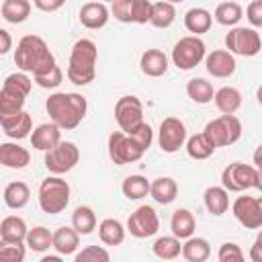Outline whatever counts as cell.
Here are the masks:
<instances>
[{
    "mask_svg": "<svg viewBox=\"0 0 262 262\" xmlns=\"http://www.w3.org/2000/svg\"><path fill=\"white\" fill-rule=\"evenodd\" d=\"M45 108L53 123H57L61 129L70 131V129H76L82 123V119L86 117L88 102L78 92H55L47 98Z\"/></svg>",
    "mask_w": 262,
    "mask_h": 262,
    "instance_id": "1",
    "label": "cell"
},
{
    "mask_svg": "<svg viewBox=\"0 0 262 262\" xmlns=\"http://www.w3.org/2000/svg\"><path fill=\"white\" fill-rule=\"evenodd\" d=\"M14 63L20 72H31L33 76L49 72L55 66V57L47 43L37 35H25L14 51Z\"/></svg>",
    "mask_w": 262,
    "mask_h": 262,
    "instance_id": "2",
    "label": "cell"
},
{
    "mask_svg": "<svg viewBox=\"0 0 262 262\" xmlns=\"http://www.w3.org/2000/svg\"><path fill=\"white\" fill-rule=\"evenodd\" d=\"M96 59H98V49H96L94 41L78 39L70 53V63H68V72H66L68 80L76 86L90 84L96 76Z\"/></svg>",
    "mask_w": 262,
    "mask_h": 262,
    "instance_id": "3",
    "label": "cell"
},
{
    "mask_svg": "<svg viewBox=\"0 0 262 262\" xmlns=\"http://www.w3.org/2000/svg\"><path fill=\"white\" fill-rule=\"evenodd\" d=\"M70 203V184L55 176H47L39 186V207L43 213L57 215L61 213Z\"/></svg>",
    "mask_w": 262,
    "mask_h": 262,
    "instance_id": "4",
    "label": "cell"
},
{
    "mask_svg": "<svg viewBox=\"0 0 262 262\" xmlns=\"http://www.w3.org/2000/svg\"><path fill=\"white\" fill-rule=\"evenodd\" d=\"M207 57V45L199 35H186L172 49V63L178 70H192Z\"/></svg>",
    "mask_w": 262,
    "mask_h": 262,
    "instance_id": "5",
    "label": "cell"
},
{
    "mask_svg": "<svg viewBox=\"0 0 262 262\" xmlns=\"http://www.w3.org/2000/svg\"><path fill=\"white\" fill-rule=\"evenodd\" d=\"M145 154V149L125 131H113L108 135V158L117 164V166H125V164H133L137 160H141Z\"/></svg>",
    "mask_w": 262,
    "mask_h": 262,
    "instance_id": "6",
    "label": "cell"
},
{
    "mask_svg": "<svg viewBox=\"0 0 262 262\" xmlns=\"http://www.w3.org/2000/svg\"><path fill=\"white\" fill-rule=\"evenodd\" d=\"M225 47L233 55L254 57L262 49V39L252 27H233L225 35Z\"/></svg>",
    "mask_w": 262,
    "mask_h": 262,
    "instance_id": "7",
    "label": "cell"
},
{
    "mask_svg": "<svg viewBox=\"0 0 262 262\" xmlns=\"http://www.w3.org/2000/svg\"><path fill=\"white\" fill-rule=\"evenodd\" d=\"M203 131L211 137V141L217 147H227V145H233L242 137V123L235 115H221L209 121Z\"/></svg>",
    "mask_w": 262,
    "mask_h": 262,
    "instance_id": "8",
    "label": "cell"
},
{
    "mask_svg": "<svg viewBox=\"0 0 262 262\" xmlns=\"http://www.w3.org/2000/svg\"><path fill=\"white\" fill-rule=\"evenodd\" d=\"M258 180V168L242 162H233L221 172V186H225L229 192H244L248 188H254Z\"/></svg>",
    "mask_w": 262,
    "mask_h": 262,
    "instance_id": "9",
    "label": "cell"
},
{
    "mask_svg": "<svg viewBox=\"0 0 262 262\" xmlns=\"http://www.w3.org/2000/svg\"><path fill=\"white\" fill-rule=\"evenodd\" d=\"M80 160V149L72 141H59L55 147L45 151V168L51 174H66L70 172Z\"/></svg>",
    "mask_w": 262,
    "mask_h": 262,
    "instance_id": "10",
    "label": "cell"
},
{
    "mask_svg": "<svg viewBox=\"0 0 262 262\" xmlns=\"http://www.w3.org/2000/svg\"><path fill=\"white\" fill-rule=\"evenodd\" d=\"M115 119H117L121 131H125V133L135 131L143 123V104H141V100L133 94L121 96L115 104Z\"/></svg>",
    "mask_w": 262,
    "mask_h": 262,
    "instance_id": "11",
    "label": "cell"
},
{
    "mask_svg": "<svg viewBox=\"0 0 262 262\" xmlns=\"http://www.w3.org/2000/svg\"><path fill=\"white\" fill-rule=\"evenodd\" d=\"M160 229V219H158V213L154 207L149 205H141L137 207L129 219H127V231L137 237V239H143V237H151L156 235Z\"/></svg>",
    "mask_w": 262,
    "mask_h": 262,
    "instance_id": "12",
    "label": "cell"
},
{
    "mask_svg": "<svg viewBox=\"0 0 262 262\" xmlns=\"http://www.w3.org/2000/svg\"><path fill=\"white\" fill-rule=\"evenodd\" d=\"M158 143H160L162 151H166V154L178 151L186 143V127H184V123L180 119H176V117H166L160 123Z\"/></svg>",
    "mask_w": 262,
    "mask_h": 262,
    "instance_id": "13",
    "label": "cell"
},
{
    "mask_svg": "<svg viewBox=\"0 0 262 262\" xmlns=\"http://www.w3.org/2000/svg\"><path fill=\"white\" fill-rule=\"evenodd\" d=\"M233 217L248 229L262 227V215H260V203L254 196H237L231 205Z\"/></svg>",
    "mask_w": 262,
    "mask_h": 262,
    "instance_id": "14",
    "label": "cell"
},
{
    "mask_svg": "<svg viewBox=\"0 0 262 262\" xmlns=\"http://www.w3.org/2000/svg\"><path fill=\"white\" fill-rule=\"evenodd\" d=\"M235 57L227 49H215L207 53L205 57V68L213 78H229L235 72Z\"/></svg>",
    "mask_w": 262,
    "mask_h": 262,
    "instance_id": "15",
    "label": "cell"
},
{
    "mask_svg": "<svg viewBox=\"0 0 262 262\" xmlns=\"http://www.w3.org/2000/svg\"><path fill=\"white\" fill-rule=\"evenodd\" d=\"M0 125L10 139H25L33 131V119L27 111L14 115H0Z\"/></svg>",
    "mask_w": 262,
    "mask_h": 262,
    "instance_id": "16",
    "label": "cell"
},
{
    "mask_svg": "<svg viewBox=\"0 0 262 262\" xmlns=\"http://www.w3.org/2000/svg\"><path fill=\"white\" fill-rule=\"evenodd\" d=\"M61 141V127L57 123H43L31 133V145L39 151H49Z\"/></svg>",
    "mask_w": 262,
    "mask_h": 262,
    "instance_id": "17",
    "label": "cell"
},
{
    "mask_svg": "<svg viewBox=\"0 0 262 262\" xmlns=\"http://www.w3.org/2000/svg\"><path fill=\"white\" fill-rule=\"evenodd\" d=\"M108 14H111V10L106 8L104 2H88V4H84L80 8L78 16H80V23L86 29L98 31V29H102L108 23Z\"/></svg>",
    "mask_w": 262,
    "mask_h": 262,
    "instance_id": "18",
    "label": "cell"
},
{
    "mask_svg": "<svg viewBox=\"0 0 262 262\" xmlns=\"http://www.w3.org/2000/svg\"><path fill=\"white\" fill-rule=\"evenodd\" d=\"M27 233H29V227H27V223H25L23 217L8 215L0 223V239L6 242V244L27 242Z\"/></svg>",
    "mask_w": 262,
    "mask_h": 262,
    "instance_id": "19",
    "label": "cell"
},
{
    "mask_svg": "<svg viewBox=\"0 0 262 262\" xmlns=\"http://www.w3.org/2000/svg\"><path fill=\"white\" fill-rule=\"evenodd\" d=\"M0 162H2V166H6V168L20 170V168H25V166L31 162V154H29V149H25L23 145L6 141V143L0 145Z\"/></svg>",
    "mask_w": 262,
    "mask_h": 262,
    "instance_id": "20",
    "label": "cell"
},
{
    "mask_svg": "<svg viewBox=\"0 0 262 262\" xmlns=\"http://www.w3.org/2000/svg\"><path fill=\"white\" fill-rule=\"evenodd\" d=\"M139 68H141V72H143L145 76H149V78H160V76H164L166 70H168V57H166V53L160 51V49H147V51H143V55H141V59H139Z\"/></svg>",
    "mask_w": 262,
    "mask_h": 262,
    "instance_id": "21",
    "label": "cell"
},
{
    "mask_svg": "<svg viewBox=\"0 0 262 262\" xmlns=\"http://www.w3.org/2000/svg\"><path fill=\"white\" fill-rule=\"evenodd\" d=\"M149 194H151V199H154L156 203H160V205H170V203H174L176 196H178V184H176V180L170 178V176H160V178H156V180L151 182Z\"/></svg>",
    "mask_w": 262,
    "mask_h": 262,
    "instance_id": "22",
    "label": "cell"
},
{
    "mask_svg": "<svg viewBox=\"0 0 262 262\" xmlns=\"http://www.w3.org/2000/svg\"><path fill=\"white\" fill-rule=\"evenodd\" d=\"M203 201H205V207L211 215L219 217L223 213H227L229 209V190L225 186H209L203 194Z\"/></svg>",
    "mask_w": 262,
    "mask_h": 262,
    "instance_id": "23",
    "label": "cell"
},
{
    "mask_svg": "<svg viewBox=\"0 0 262 262\" xmlns=\"http://www.w3.org/2000/svg\"><path fill=\"white\" fill-rule=\"evenodd\" d=\"M80 246V233L74 227H59L53 231V248L61 256H72L76 254Z\"/></svg>",
    "mask_w": 262,
    "mask_h": 262,
    "instance_id": "24",
    "label": "cell"
},
{
    "mask_svg": "<svg viewBox=\"0 0 262 262\" xmlns=\"http://www.w3.org/2000/svg\"><path fill=\"white\" fill-rule=\"evenodd\" d=\"M194 227H196V221H194V215L188 211V209H176L170 217V229L176 237L180 239H188L192 233H194Z\"/></svg>",
    "mask_w": 262,
    "mask_h": 262,
    "instance_id": "25",
    "label": "cell"
},
{
    "mask_svg": "<svg viewBox=\"0 0 262 262\" xmlns=\"http://www.w3.org/2000/svg\"><path fill=\"white\" fill-rule=\"evenodd\" d=\"M213 25V14L207 10V8H190L186 14H184V27L188 33L192 35H203L211 29Z\"/></svg>",
    "mask_w": 262,
    "mask_h": 262,
    "instance_id": "26",
    "label": "cell"
},
{
    "mask_svg": "<svg viewBox=\"0 0 262 262\" xmlns=\"http://www.w3.org/2000/svg\"><path fill=\"white\" fill-rule=\"evenodd\" d=\"M215 106L223 113V115H233L239 111L242 106V92L233 86H223L215 92Z\"/></svg>",
    "mask_w": 262,
    "mask_h": 262,
    "instance_id": "27",
    "label": "cell"
},
{
    "mask_svg": "<svg viewBox=\"0 0 262 262\" xmlns=\"http://www.w3.org/2000/svg\"><path fill=\"white\" fill-rule=\"evenodd\" d=\"M215 149H217V145L211 141V137L205 131L186 139V154L192 160H207V158H211L215 154Z\"/></svg>",
    "mask_w": 262,
    "mask_h": 262,
    "instance_id": "28",
    "label": "cell"
},
{
    "mask_svg": "<svg viewBox=\"0 0 262 262\" xmlns=\"http://www.w3.org/2000/svg\"><path fill=\"white\" fill-rule=\"evenodd\" d=\"M98 237L104 246H121L125 239V227L119 219L106 217L98 223Z\"/></svg>",
    "mask_w": 262,
    "mask_h": 262,
    "instance_id": "29",
    "label": "cell"
},
{
    "mask_svg": "<svg viewBox=\"0 0 262 262\" xmlns=\"http://www.w3.org/2000/svg\"><path fill=\"white\" fill-rule=\"evenodd\" d=\"M0 12H2V18L6 23L18 25V23H25L29 18L31 2L29 0H4L0 6Z\"/></svg>",
    "mask_w": 262,
    "mask_h": 262,
    "instance_id": "30",
    "label": "cell"
},
{
    "mask_svg": "<svg viewBox=\"0 0 262 262\" xmlns=\"http://www.w3.org/2000/svg\"><path fill=\"white\" fill-rule=\"evenodd\" d=\"M149 188H151V182L145 176H141V174H131L121 184V190H123V194L129 201H139V199L147 196L149 194Z\"/></svg>",
    "mask_w": 262,
    "mask_h": 262,
    "instance_id": "31",
    "label": "cell"
},
{
    "mask_svg": "<svg viewBox=\"0 0 262 262\" xmlns=\"http://www.w3.org/2000/svg\"><path fill=\"white\" fill-rule=\"evenodd\" d=\"M151 252L160 258V260H174L182 254V244H180V237H176L174 233L172 235H162L154 242L151 246Z\"/></svg>",
    "mask_w": 262,
    "mask_h": 262,
    "instance_id": "32",
    "label": "cell"
},
{
    "mask_svg": "<svg viewBox=\"0 0 262 262\" xmlns=\"http://www.w3.org/2000/svg\"><path fill=\"white\" fill-rule=\"evenodd\" d=\"M211 256V246L205 237H188L182 244V258L188 262H205Z\"/></svg>",
    "mask_w": 262,
    "mask_h": 262,
    "instance_id": "33",
    "label": "cell"
},
{
    "mask_svg": "<svg viewBox=\"0 0 262 262\" xmlns=\"http://www.w3.org/2000/svg\"><path fill=\"white\" fill-rule=\"evenodd\" d=\"M186 94L192 102L196 104H207L215 98V90H213V84L207 82L205 78H192L188 80L186 84Z\"/></svg>",
    "mask_w": 262,
    "mask_h": 262,
    "instance_id": "34",
    "label": "cell"
},
{
    "mask_svg": "<svg viewBox=\"0 0 262 262\" xmlns=\"http://www.w3.org/2000/svg\"><path fill=\"white\" fill-rule=\"evenodd\" d=\"M29 199H31V190H29V186L25 182L14 180V182L6 184V188H4V203H6V207L23 209L29 203Z\"/></svg>",
    "mask_w": 262,
    "mask_h": 262,
    "instance_id": "35",
    "label": "cell"
},
{
    "mask_svg": "<svg viewBox=\"0 0 262 262\" xmlns=\"http://www.w3.org/2000/svg\"><path fill=\"white\" fill-rule=\"evenodd\" d=\"M72 227L80 233V235H88L96 229V213L86 207V205H80L74 209L72 213Z\"/></svg>",
    "mask_w": 262,
    "mask_h": 262,
    "instance_id": "36",
    "label": "cell"
},
{
    "mask_svg": "<svg viewBox=\"0 0 262 262\" xmlns=\"http://www.w3.org/2000/svg\"><path fill=\"white\" fill-rule=\"evenodd\" d=\"M176 18V8L172 2H156L154 8H151V18H149V25L156 27V29H168Z\"/></svg>",
    "mask_w": 262,
    "mask_h": 262,
    "instance_id": "37",
    "label": "cell"
},
{
    "mask_svg": "<svg viewBox=\"0 0 262 262\" xmlns=\"http://www.w3.org/2000/svg\"><path fill=\"white\" fill-rule=\"evenodd\" d=\"M242 16H244V10L237 2H221L217 4L215 14H213V18L223 27H235Z\"/></svg>",
    "mask_w": 262,
    "mask_h": 262,
    "instance_id": "38",
    "label": "cell"
},
{
    "mask_svg": "<svg viewBox=\"0 0 262 262\" xmlns=\"http://www.w3.org/2000/svg\"><path fill=\"white\" fill-rule=\"evenodd\" d=\"M27 248L33 252H45L53 248V233L47 227H33L27 233Z\"/></svg>",
    "mask_w": 262,
    "mask_h": 262,
    "instance_id": "39",
    "label": "cell"
},
{
    "mask_svg": "<svg viewBox=\"0 0 262 262\" xmlns=\"http://www.w3.org/2000/svg\"><path fill=\"white\" fill-rule=\"evenodd\" d=\"M25 100H27V96H23L18 92H12L8 88H2L0 90V115L20 113L23 106H25Z\"/></svg>",
    "mask_w": 262,
    "mask_h": 262,
    "instance_id": "40",
    "label": "cell"
},
{
    "mask_svg": "<svg viewBox=\"0 0 262 262\" xmlns=\"http://www.w3.org/2000/svg\"><path fill=\"white\" fill-rule=\"evenodd\" d=\"M2 88H8V90L18 92V94H23V96H29V92H31V88H33V82H31V78L27 76V72H14V74L6 76Z\"/></svg>",
    "mask_w": 262,
    "mask_h": 262,
    "instance_id": "41",
    "label": "cell"
},
{
    "mask_svg": "<svg viewBox=\"0 0 262 262\" xmlns=\"http://www.w3.org/2000/svg\"><path fill=\"white\" fill-rule=\"evenodd\" d=\"M25 244L27 242H18V244H0V258L4 262H23L25 260Z\"/></svg>",
    "mask_w": 262,
    "mask_h": 262,
    "instance_id": "42",
    "label": "cell"
},
{
    "mask_svg": "<svg viewBox=\"0 0 262 262\" xmlns=\"http://www.w3.org/2000/svg\"><path fill=\"white\" fill-rule=\"evenodd\" d=\"M111 254L100 246H86L76 254V262H108Z\"/></svg>",
    "mask_w": 262,
    "mask_h": 262,
    "instance_id": "43",
    "label": "cell"
},
{
    "mask_svg": "<svg viewBox=\"0 0 262 262\" xmlns=\"http://www.w3.org/2000/svg\"><path fill=\"white\" fill-rule=\"evenodd\" d=\"M33 78H35V82H37L41 88H57V86L61 84V80H63V72H61L59 66L55 63L49 72L37 74V76H33Z\"/></svg>",
    "mask_w": 262,
    "mask_h": 262,
    "instance_id": "44",
    "label": "cell"
},
{
    "mask_svg": "<svg viewBox=\"0 0 262 262\" xmlns=\"http://www.w3.org/2000/svg\"><path fill=\"white\" fill-rule=\"evenodd\" d=\"M151 8L154 4L149 0H133V12H131V20L137 25H145L151 18Z\"/></svg>",
    "mask_w": 262,
    "mask_h": 262,
    "instance_id": "45",
    "label": "cell"
},
{
    "mask_svg": "<svg viewBox=\"0 0 262 262\" xmlns=\"http://www.w3.org/2000/svg\"><path fill=\"white\" fill-rule=\"evenodd\" d=\"M217 258H219V262H242L244 260V252H242V248L237 244L225 242V244H221Z\"/></svg>",
    "mask_w": 262,
    "mask_h": 262,
    "instance_id": "46",
    "label": "cell"
},
{
    "mask_svg": "<svg viewBox=\"0 0 262 262\" xmlns=\"http://www.w3.org/2000/svg\"><path fill=\"white\" fill-rule=\"evenodd\" d=\"M131 12H133V0H115L111 14L119 20V23H133L131 20Z\"/></svg>",
    "mask_w": 262,
    "mask_h": 262,
    "instance_id": "47",
    "label": "cell"
},
{
    "mask_svg": "<svg viewBox=\"0 0 262 262\" xmlns=\"http://www.w3.org/2000/svg\"><path fill=\"white\" fill-rule=\"evenodd\" d=\"M129 135H131V137H133V139H135V141H137L145 151H147V147L151 145V139H154V131H151L149 123H145V121H143L135 131H131Z\"/></svg>",
    "mask_w": 262,
    "mask_h": 262,
    "instance_id": "48",
    "label": "cell"
},
{
    "mask_svg": "<svg viewBox=\"0 0 262 262\" xmlns=\"http://www.w3.org/2000/svg\"><path fill=\"white\" fill-rule=\"evenodd\" d=\"M246 18L250 20L252 27L262 29V0H252L246 8Z\"/></svg>",
    "mask_w": 262,
    "mask_h": 262,
    "instance_id": "49",
    "label": "cell"
},
{
    "mask_svg": "<svg viewBox=\"0 0 262 262\" xmlns=\"http://www.w3.org/2000/svg\"><path fill=\"white\" fill-rule=\"evenodd\" d=\"M63 2L66 0H35V6L43 12H55L63 6Z\"/></svg>",
    "mask_w": 262,
    "mask_h": 262,
    "instance_id": "50",
    "label": "cell"
},
{
    "mask_svg": "<svg viewBox=\"0 0 262 262\" xmlns=\"http://www.w3.org/2000/svg\"><path fill=\"white\" fill-rule=\"evenodd\" d=\"M10 45H12L10 33L6 29H0V53H8L10 51Z\"/></svg>",
    "mask_w": 262,
    "mask_h": 262,
    "instance_id": "51",
    "label": "cell"
},
{
    "mask_svg": "<svg viewBox=\"0 0 262 262\" xmlns=\"http://www.w3.org/2000/svg\"><path fill=\"white\" fill-rule=\"evenodd\" d=\"M250 260L252 262H262V239H256L254 246L250 248Z\"/></svg>",
    "mask_w": 262,
    "mask_h": 262,
    "instance_id": "52",
    "label": "cell"
},
{
    "mask_svg": "<svg viewBox=\"0 0 262 262\" xmlns=\"http://www.w3.org/2000/svg\"><path fill=\"white\" fill-rule=\"evenodd\" d=\"M252 160H254V166H256V168H262V145H258V147H256V151H254Z\"/></svg>",
    "mask_w": 262,
    "mask_h": 262,
    "instance_id": "53",
    "label": "cell"
},
{
    "mask_svg": "<svg viewBox=\"0 0 262 262\" xmlns=\"http://www.w3.org/2000/svg\"><path fill=\"white\" fill-rule=\"evenodd\" d=\"M256 188L262 190V168H258V180H256Z\"/></svg>",
    "mask_w": 262,
    "mask_h": 262,
    "instance_id": "54",
    "label": "cell"
},
{
    "mask_svg": "<svg viewBox=\"0 0 262 262\" xmlns=\"http://www.w3.org/2000/svg\"><path fill=\"white\" fill-rule=\"evenodd\" d=\"M61 256V254H59ZM59 256H45L43 262H59Z\"/></svg>",
    "mask_w": 262,
    "mask_h": 262,
    "instance_id": "55",
    "label": "cell"
},
{
    "mask_svg": "<svg viewBox=\"0 0 262 262\" xmlns=\"http://www.w3.org/2000/svg\"><path fill=\"white\" fill-rule=\"evenodd\" d=\"M256 98H258V102L262 104V84L258 86V90H256Z\"/></svg>",
    "mask_w": 262,
    "mask_h": 262,
    "instance_id": "56",
    "label": "cell"
},
{
    "mask_svg": "<svg viewBox=\"0 0 262 262\" xmlns=\"http://www.w3.org/2000/svg\"><path fill=\"white\" fill-rule=\"evenodd\" d=\"M166 2H172V4H180V2H184V0H166Z\"/></svg>",
    "mask_w": 262,
    "mask_h": 262,
    "instance_id": "57",
    "label": "cell"
},
{
    "mask_svg": "<svg viewBox=\"0 0 262 262\" xmlns=\"http://www.w3.org/2000/svg\"><path fill=\"white\" fill-rule=\"evenodd\" d=\"M258 203H260V215H262V196L258 199Z\"/></svg>",
    "mask_w": 262,
    "mask_h": 262,
    "instance_id": "58",
    "label": "cell"
},
{
    "mask_svg": "<svg viewBox=\"0 0 262 262\" xmlns=\"http://www.w3.org/2000/svg\"><path fill=\"white\" fill-rule=\"evenodd\" d=\"M256 239H262V231H260V233H258V237H256Z\"/></svg>",
    "mask_w": 262,
    "mask_h": 262,
    "instance_id": "59",
    "label": "cell"
},
{
    "mask_svg": "<svg viewBox=\"0 0 262 262\" xmlns=\"http://www.w3.org/2000/svg\"><path fill=\"white\" fill-rule=\"evenodd\" d=\"M104 2H111V4H113V2H115V0H104Z\"/></svg>",
    "mask_w": 262,
    "mask_h": 262,
    "instance_id": "60",
    "label": "cell"
},
{
    "mask_svg": "<svg viewBox=\"0 0 262 262\" xmlns=\"http://www.w3.org/2000/svg\"><path fill=\"white\" fill-rule=\"evenodd\" d=\"M33 2H35V0H33Z\"/></svg>",
    "mask_w": 262,
    "mask_h": 262,
    "instance_id": "61",
    "label": "cell"
}]
</instances>
